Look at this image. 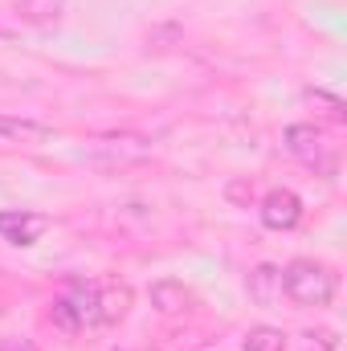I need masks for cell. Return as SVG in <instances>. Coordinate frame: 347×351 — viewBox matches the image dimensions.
<instances>
[{
    "mask_svg": "<svg viewBox=\"0 0 347 351\" xmlns=\"http://www.w3.org/2000/svg\"><path fill=\"white\" fill-rule=\"evenodd\" d=\"M335 290H339V274L323 262L298 258L282 269V294L298 306H327L335 298Z\"/></svg>",
    "mask_w": 347,
    "mask_h": 351,
    "instance_id": "obj_1",
    "label": "cell"
},
{
    "mask_svg": "<svg viewBox=\"0 0 347 351\" xmlns=\"http://www.w3.org/2000/svg\"><path fill=\"white\" fill-rule=\"evenodd\" d=\"M152 156V139L143 135H98L90 139L86 147V160L98 164V168H127V164H143Z\"/></svg>",
    "mask_w": 347,
    "mask_h": 351,
    "instance_id": "obj_2",
    "label": "cell"
},
{
    "mask_svg": "<svg viewBox=\"0 0 347 351\" xmlns=\"http://www.w3.org/2000/svg\"><path fill=\"white\" fill-rule=\"evenodd\" d=\"M286 152L294 156V160H302L307 168H315L319 176H335V156L327 152V143H323V135H319V127H311V123H290L286 127Z\"/></svg>",
    "mask_w": 347,
    "mask_h": 351,
    "instance_id": "obj_3",
    "label": "cell"
},
{
    "mask_svg": "<svg viewBox=\"0 0 347 351\" xmlns=\"http://www.w3.org/2000/svg\"><path fill=\"white\" fill-rule=\"evenodd\" d=\"M45 229H49V221L41 213L0 208V241H8V245H33V241H41Z\"/></svg>",
    "mask_w": 347,
    "mask_h": 351,
    "instance_id": "obj_4",
    "label": "cell"
},
{
    "mask_svg": "<svg viewBox=\"0 0 347 351\" xmlns=\"http://www.w3.org/2000/svg\"><path fill=\"white\" fill-rule=\"evenodd\" d=\"M298 221H302V200H298L290 188H274V192L261 200V225H265V229L286 233V229H294Z\"/></svg>",
    "mask_w": 347,
    "mask_h": 351,
    "instance_id": "obj_5",
    "label": "cell"
},
{
    "mask_svg": "<svg viewBox=\"0 0 347 351\" xmlns=\"http://www.w3.org/2000/svg\"><path fill=\"white\" fill-rule=\"evenodd\" d=\"M127 311H131V286H123V282H102V286H94V323H119V319H127Z\"/></svg>",
    "mask_w": 347,
    "mask_h": 351,
    "instance_id": "obj_6",
    "label": "cell"
},
{
    "mask_svg": "<svg viewBox=\"0 0 347 351\" xmlns=\"http://www.w3.org/2000/svg\"><path fill=\"white\" fill-rule=\"evenodd\" d=\"M152 306H156L160 315H184V311L192 306V290H188L184 282H176V278H160V282L152 286Z\"/></svg>",
    "mask_w": 347,
    "mask_h": 351,
    "instance_id": "obj_7",
    "label": "cell"
},
{
    "mask_svg": "<svg viewBox=\"0 0 347 351\" xmlns=\"http://www.w3.org/2000/svg\"><path fill=\"white\" fill-rule=\"evenodd\" d=\"M0 139H4V143H45V139H53V127H45V123H37V119L0 114Z\"/></svg>",
    "mask_w": 347,
    "mask_h": 351,
    "instance_id": "obj_8",
    "label": "cell"
},
{
    "mask_svg": "<svg viewBox=\"0 0 347 351\" xmlns=\"http://www.w3.org/2000/svg\"><path fill=\"white\" fill-rule=\"evenodd\" d=\"M278 294H282V269H274V265H258V269L250 274V298H258L261 306H270Z\"/></svg>",
    "mask_w": 347,
    "mask_h": 351,
    "instance_id": "obj_9",
    "label": "cell"
},
{
    "mask_svg": "<svg viewBox=\"0 0 347 351\" xmlns=\"http://www.w3.org/2000/svg\"><path fill=\"white\" fill-rule=\"evenodd\" d=\"M62 8H66V0H16L21 21H29V25H53L62 16Z\"/></svg>",
    "mask_w": 347,
    "mask_h": 351,
    "instance_id": "obj_10",
    "label": "cell"
},
{
    "mask_svg": "<svg viewBox=\"0 0 347 351\" xmlns=\"http://www.w3.org/2000/svg\"><path fill=\"white\" fill-rule=\"evenodd\" d=\"M246 351H286V335L278 327H254L246 335Z\"/></svg>",
    "mask_w": 347,
    "mask_h": 351,
    "instance_id": "obj_11",
    "label": "cell"
},
{
    "mask_svg": "<svg viewBox=\"0 0 347 351\" xmlns=\"http://www.w3.org/2000/svg\"><path fill=\"white\" fill-rule=\"evenodd\" d=\"M307 98H311V102H319V106L327 110V119H335V123H344V119H347V114H344V102H339V98H331V94H323V90H311Z\"/></svg>",
    "mask_w": 347,
    "mask_h": 351,
    "instance_id": "obj_12",
    "label": "cell"
},
{
    "mask_svg": "<svg viewBox=\"0 0 347 351\" xmlns=\"http://www.w3.org/2000/svg\"><path fill=\"white\" fill-rule=\"evenodd\" d=\"M311 339H319V343H323L327 351L335 348V335H331V331H319V335H311Z\"/></svg>",
    "mask_w": 347,
    "mask_h": 351,
    "instance_id": "obj_13",
    "label": "cell"
},
{
    "mask_svg": "<svg viewBox=\"0 0 347 351\" xmlns=\"http://www.w3.org/2000/svg\"><path fill=\"white\" fill-rule=\"evenodd\" d=\"M4 351H37V348H29V343H12V348H4Z\"/></svg>",
    "mask_w": 347,
    "mask_h": 351,
    "instance_id": "obj_14",
    "label": "cell"
},
{
    "mask_svg": "<svg viewBox=\"0 0 347 351\" xmlns=\"http://www.w3.org/2000/svg\"><path fill=\"white\" fill-rule=\"evenodd\" d=\"M204 351H217V348H204Z\"/></svg>",
    "mask_w": 347,
    "mask_h": 351,
    "instance_id": "obj_15",
    "label": "cell"
}]
</instances>
